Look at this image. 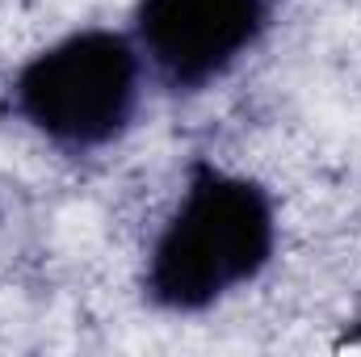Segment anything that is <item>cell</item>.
Returning <instances> with one entry per match:
<instances>
[{
	"label": "cell",
	"mask_w": 361,
	"mask_h": 357,
	"mask_svg": "<svg viewBox=\"0 0 361 357\" xmlns=\"http://www.w3.org/2000/svg\"><path fill=\"white\" fill-rule=\"evenodd\" d=\"M269 248V198L252 181L202 173L152 253L147 286L164 307L193 311L257 277Z\"/></svg>",
	"instance_id": "obj_1"
},
{
	"label": "cell",
	"mask_w": 361,
	"mask_h": 357,
	"mask_svg": "<svg viewBox=\"0 0 361 357\" xmlns=\"http://www.w3.org/2000/svg\"><path fill=\"white\" fill-rule=\"evenodd\" d=\"M265 17L269 0H143L139 42L173 85H206L252 47Z\"/></svg>",
	"instance_id": "obj_3"
},
{
	"label": "cell",
	"mask_w": 361,
	"mask_h": 357,
	"mask_svg": "<svg viewBox=\"0 0 361 357\" xmlns=\"http://www.w3.org/2000/svg\"><path fill=\"white\" fill-rule=\"evenodd\" d=\"M139 97V55L118 34H76L38 55L17 80V109L55 143L114 139Z\"/></svg>",
	"instance_id": "obj_2"
}]
</instances>
